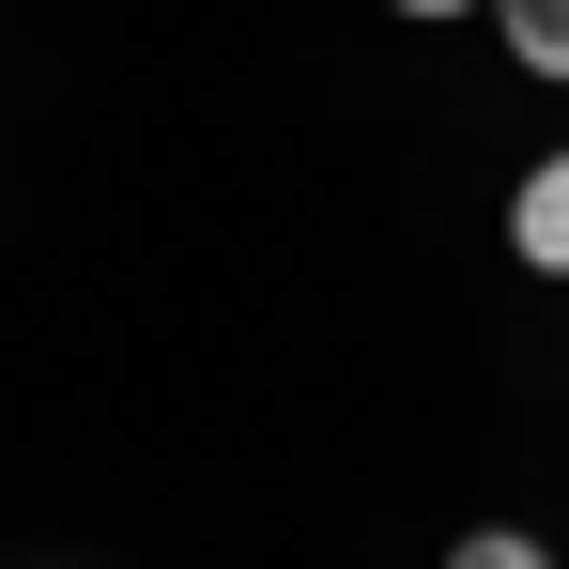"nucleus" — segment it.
Masks as SVG:
<instances>
[{"mask_svg": "<svg viewBox=\"0 0 569 569\" xmlns=\"http://www.w3.org/2000/svg\"><path fill=\"white\" fill-rule=\"evenodd\" d=\"M447 569H555V555H539L523 523H477V539H447Z\"/></svg>", "mask_w": 569, "mask_h": 569, "instance_id": "nucleus-3", "label": "nucleus"}, {"mask_svg": "<svg viewBox=\"0 0 569 569\" xmlns=\"http://www.w3.org/2000/svg\"><path fill=\"white\" fill-rule=\"evenodd\" d=\"M492 31H508L523 78H569V0H492Z\"/></svg>", "mask_w": 569, "mask_h": 569, "instance_id": "nucleus-2", "label": "nucleus"}, {"mask_svg": "<svg viewBox=\"0 0 569 569\" xmlns=\"http://www.w3.org/2000/svg\"><path fill=\"white\" fill-rule=\"evenodd\" d=\"M385 16H477V0H385Z\"/></svg>", "mask_w": 569, "mask_h": 569, "instance_id": "nucleus-4", "label": "nucleus"}, {"mask_svg": "<svg viewBox=\"0 0 569 569\" xmlns=\"http://www.w3.org/2000/svg\"><path fill=\"white\" fill-rule=\"evenodd\" d=\"M508 247H523L539 278H569V154H539V170L508 186Z\"/></svg>", "mask_w": 569, "mask_h": 569, "instance_id": "nucleus-1", "label": "nucleus"}]
</instances>
